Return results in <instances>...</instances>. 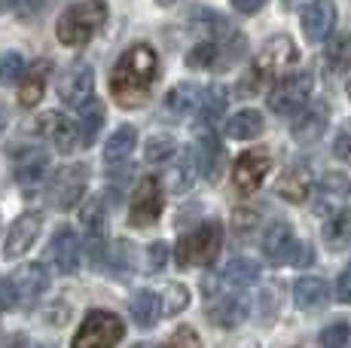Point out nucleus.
Segmentation results:
<instances>
[{
    "label": "nucleus",
    "mask_w": 351,
    "mask_h": 348,
    "mask_svg": "<svg viewBox=\"0 0 351 348\" xmlns=\"http://www.w3.org/2000/svg\"><path fill=\"white\" fill-rule=\"evenodd\" d=\"M156 79H159V55L153 52V46H147V43L128 46L123 55L117 58L113 73H110L113 101L119 107H125V110L147 104Z\"/></svg>",
    "instance_id": "1"
},
{
    "label": "nucleus",
    "mask_w": 351,
    "mask_h": 348,
    "mask_svg": "<svg viewBox=\"0 0 351 348\" xmlns=\"http://www.w3.org/2000/svg\"><path fill=\"white\" fill-rule=\"evenodd\" d=\"M300 62V49H296V43L285 34L272 37L266 46H263V52L256 55V62L251 64V71L245 73V77L239 79V95H256V92L263 89V83L266 79H275V77H290V68Z\"/></svg>",
    "instance_id": "2"
},
{
    "label": "nucleus",
    "mask_w": 351,
    "mask_h": 348,
    "mask_svg": "<svg viewBox=\"0 0 351 348\" xmlns=\"http://www.w3.org/2000/svg\"><path fill=\"white\" fill-rule=\"evenodd\" d=\"M104 22H107L104 0H83V3H73L62 12V18L56 25V37H58V43L77 49V46L89 43L104 28Z\"/></svg>",
    "instance_id": "3"
},
{
    "label": "nucleus",
    "mask_w": 351,
    "mask_h": 348,
    "mask_svg": "<svg viewBox=\"0 0 351 348\" xmlns=\"http://www.w3.org/2000/svg\"><path fill=\"white\" fill-rule=\"evenodd\" d=\"M220 247H223V226L217 220H208L199 229L186 232L174 247V260L180 269H193V266H211L217 260Z\"/></svg>",
    "instance_id": "4"
},
{
    "label": "nucleus",
    "mask_w": 351,
    "mask_h": 348,
    "mask_svg": "<svg viewBox=\"0 0 351 348\" xmlns=\"http://www.w3.org/2000/svg\"><path fill=\"white\" fill-rule=\"evenodd\" d=\"M125 336V324L119 314L107 309H92L73 333L71 348H117Z\"/></svg>",
    "instance_id": "5"
},
{
    "label": "nucleus",
    "mask_w": 351,
    "mask_h": 348,
    "mask_svg": "<svg viewBox=\"0 0 351 348\" xmlns=\"http://www.w3.org/2000/svg\"><path fill=\"white\" fill-rule=\"evenodd\" d=\"M312 92H315V77L308 71H300V73L285 77L281 83H275L266 104H269V110L278 113V116H296V113L308 104Z\"/></svg>",
    "instance_id": "6"
},
{
    "label": "nucleus",
    "mask_w": 351,
    "mask_h": 348,
    "mask_svg": "<svg viewBox=\"0 0 351 348\" xmlns=\"http://www.w3.org/2000/svg\"><path fill=\"white\" fill-rule=\"evenodd\" d=\"M86 184H89V169L86 165H64V169H58L49 184L52 208L71 211L86 196Z\"/></svg>",
    "instance_id": "7"
},
{
    "label": "nucleus",
    "mask_w": 351,
    "mask_h": 348,
    "mask_svg": "<svg viewBox=\"0 0 351 348\" xmlns=\"http://www.w3.org/2000/svg\"><path fill=\"white\" fill-rule=\"evenodd\" d=\"M162 205H165V192H162L159 177H141L138 190L132 196V211H128V223L144 229V226H153L162 214Z\"/></svg>",
    "instance_id": "8"
},
{
    "label": "nucleus",
    "mask_w": 351,
    "mask_h": 348,
    "mask_svg": "<svg viewBox=\"0 0 351 348\" xmlns=\"http://www.w3.org/2000/svg\"><path fill=\"white\" fill-rule=\"evenodd\" d=\"M269 165H272V159H269L266 150L241 153V156L232 162V186L239 192H245V196H251V192L260 190L263 180H266Z\"/></svg>",
    "instance_id": "9"
},
{
    "label": "nucleus",
    "mask_w": 351,
    "mask_h": 348,
    "mask_svg": "<svg viewBox=\"0 0 351 348\" xmlns=\"http://www.w3.org/2000/svg\"><path fill=\"white\" fill-rule=\"evenodd\" d=\"M40 229H43V217L40 214H22V217L12 220L10 232H6V242H3V257L6 260H19L25 257V253L34 247V242H37Z\"/></svg>",
    "instance_id": "10"
},
{
    "label": "nucleus",
    "mask_w": 351,
    "mask_h": 348,
    "mask_svg": "<svg viewBox=\"0 0 351 348\" xmlns=\"http://www.w3.org/2000/svg\"><path fill=\"white\" fill-rule=\"evenodd\" d=\"M46 260L56 266L62 275H73L80 269V238L71 226H58L46 247Z\"/></svg>",
    "instance_id": "11"
},
{
    "label": "nucleus",
    "mask_w": 351,
    "mask_h": 348,
    "mask_svg": "<svg viewBox=\"0 0 351 348\" xmlns=\"http://www.w3.org/2000/svg\"><path fill=\"white\" fill-rule=\"evenodd\" d=\"M92 89H95V73H92L89 64H73V68L64 71V77L58 79V98L71 107L89 104Z\"/></svg>",
    "instance_id": "12"
},
{
    "label": "nucleus",
    "mask_w": 351,
    "mask_h": 348,
    "mask_svg": "<svg viewBox=\"0 0 351 348\" xmlns=\"http://www.w3.org/2000/svg\"><path fill=\"white\" fill-rule=\"evenodd\" d=\"M10 287L16 293V303L31 306L34 299H40L49 287V272L43 263H25L16 269V275L10 278Z\"/></svg>",
    "instance_id": "13"
},
{
    "label": "nucleus",
    "mask_w": 351,
    "mask_h": 348,
    "mask_svg": "<svg viewBox=\"0 0 351 348\" xmlns=\"http://www.w3.org/2000/svg\"><path fill=\"white\" fill-rule=\"evenodd\" d=\"M37 132L49 138L58 153H73L80 147V125L67 116H58V113H43Z\"/></svg>",
    "instance_id": "14"
},
{
    "label": "nucleus",
    "mask_w": 351,
    "mask_h": 348,
    "mask_svg": "<svg viewBox=\"0 0 351 348\" xmlns=\"http://www.w3.org/2000/svg\"><path fill=\"white\" fill-rule=\"evenodd\" d=\"M300 22H302V34L312 43H321V40L330 37V31L336 25V6L330 0H312V3H306Z\"/></svg>",
    "instance_id": "15"
},
{
    "label": "nucleus",
    "mask_w": 351,
    "mask_h": 348,
    "mask_svg": "<svg viewBox=\"0 0 351 348\" xmlns=\"http://www.w3.org/2000/svg\"><path fill=\"white\" fill-rule=\"evenodd\" d=\"M193 159H195V171H199L205 180H211V184L223 174L226 153H223V144H220L211 132H208V135H199L195 150H193Z\"/></svg>",
    "instance_id": "16"
},
{
    "label": "nucleus",
    "mask_w": 351,
    "mask_h": 348,
    "mask_svg": "<svg viewBox=\"0 0 351 348\" xmlns=\"http://www.w3.org/2000/svg\"><path fill=\"white\" fill-rule=\"evenodd\" d=\"M263 257L269 260L272 266H281L287 263V260H293V251H296V236L293 229H290L287 223H272L266 229V236H263Z\"/></svg>",
    "instance_id": "17"
},
{
    "label": "nucleus",
    "mask_w": 351,
    "mask_h": 348,
    "mask_svg": "<svg viewBox=\"0 0 351 348\" xmlns=\"http://www.w3.org/2000/svg\"><path fill=\"white\" fill-rule=\"evenodd\" d=\"M327 107L324 104H306L290 123V135H293L300 144H312L318 140L324 132H327Z\"/></svg>",
    "instance_id": "18"
},
{
    "label": "nucleus",
    "mask_w": 351,
    "mask_h": 348,
    "mask_svg": "<svg viewBox=\"0 0 351 348\" xmlns=\"http://www.w3.org/2000/svg\"><path fill=\"white\" fill-rule=\"evenodd\" d=\"M80 220H83L86 247H89L92 260H101L104 257V202L101 199H89Z\"/></svg>",
    "instance_id": "19"
},
{
    "label": "nucleus",
    "mask_w": 351,
    "mask_h": 348,
    "mask_svg": "<svg viewBox=\"0 0 351 348\" xmlns=\"http://www.w3.org/2000/svg\"><path fill=\"white\" fill-rule=\"evenodd\" d=\"M247 312H251V303L245 293H226V297H217V303H211L208 318L217 327H239L247 318Z\"/></svg>",
    "instance_id": "20"
},
{
    "label": "nucleus",
    "mask_w": 351,
    "mask_h": 348,
    "mask_svg": "<svg viewBox=\"0 0 351 348\" xmlns=\"http://www.w3.org/2000/svg\"><path fill=\"white\" fill-rule=\"evenodd\" d=\"M293 303L300 306L302 312H318L330 303V284L324 278L306 275L293 284Z\"/></svg>",
    "instance_id": "21"
},
{
    "label": "nucleus",
    "mask_w": 351,
    "mask_h": 348,
    "mask_svg": "<svg viewBox=\"0 0 351 348\" xmlns=\"http://www.w3.org/2000/svg\"><path fill=\"white\" fill-rule=\"evenodd\" d=\"M46 169H49V156L40 147H28L25 153L16 156V180L22 186H37L43 180Z\"/></svg>",
    "instance_id": "22"
},
{
    "label": "nucleus",
    "mask_w": 351,
    "mask_h": 348,
    "mask_svg": "<svg viewBox=\"0 0 351 348\" xmlns=\"http://www.w3.org/2000/svg\"><path fill=\"white\" fill-rule=\"evenodd\" d=\"M202 101V89L193 83H178L171 92L165 95V101H162V107H165V113L171 119H184L190 116V113L199 107Z\"/></svg>",
    "instance_id": "23"
},
{
    "label": "nucleus",
    "mask_w": 351,
    "mask_h": 348,
    "mask_svg": "<svg viewBox=\"0 0 351 348\" xmlns=\"http://www.w3.org/2000/svg\"><path fill=\"white\" fill-rule=\"evenodd\" d=\"M312 192V171L306 165H290L278 180V196L287 202H306Z\"/></svg>",
    "instance_id": "24"
},
{
    "label": "nucleus",
    "mask_w": 351,
    "mask_h": 348,
    "mask_svg": "<svg viewBox=\"0 0 351 348\" xmlns=\"http://www.w3.org/2000/svg\"><path fill=\"white\" fill-rule=\"evenodd\" d=\"M346 177L339 174H327L318 186H315V211L318 214H336L339 211V202L346 196Z\"/></svg>",
    "instance_id": "25"
},
{
    "label": "nucleus",
    "mask_w": 351,
    "mask_h": 348,
    "mask_svg": "<svg viewBox=\"0 0 351 348\" xmlns=\"http://www.w3.org/2000/svg\"><path fill=\"white\" fill-rule=\"evenodd\" d=\"M128 309H132L134 324L144 327V330H150L162 314V299H159V293H153V290H138L132 297V306H128Z\"/></svg>",
    "instance_id": "26"
},
{
    "label": "nucleus",
    "mask_w": 351,
    "mask_h": 348,
    "mask_svg": "<svg viewBox=\"0 0 351 348\" xmlns=\"http://www.w3.org/2000/svg\"><path fill=\"white\" fill-rule=\"evenodd\" d=\"M134 140H138V132L134 125H119L110 135V140L104 144V162L107 165H123L134 150Z\"/></svg>",
    "instance_id": "27"
},
{
    "label": "nucleus",
    "mask_w": 351,
    "mask_h": 348,
    "mask_svg": "<svg viewBox=\"0 0 351 348\" xmlns=\"http://www.w3.org/2000/svg\"><path fill=\"white\" fill-rule=\"evenodd\" d=\"M260 278V266L247 257H235L226 263V269L217 275L220 284H229V287H247Z\"/></svg>",
    "instance_id": "28"
},
{
    "label": "nucleus",
    "mask_w": 351,
    "mask_h": 348,
    "mask_svg": "<svg viewBox=\"0 0 351 348\" xmlns=\"http://www.w3.org/2000/svg\"><path fill=\"white\" fill-rule=\"evenodd\" d=\"M46 92V64H34L19 83V104L22 107H37Z\"/></svg>",
    "instance_id": "29"
},
{
    "label": "nucleus",
    "mask_w": 351,
    "mask_h": 348,
    "mask_svg": "<svg viewBox=\"0 0 351 348\" xmlns=\"http://www.w3.org/2000/svg\"><path fill=\"white\" fill-rule=\"evenodd\" d=\"M263 132V113L260 110H239L235 116H229L226 135L232 140H251Z\"/></svg>",
    "instance_id": "30"
},
{
    "label": "nucleus",
    "mask_w": 351,
    "mask_h": 348,
    "mask_svg": "<svg viewBox=\"0 0 351 348\" xmlns=\"http://www.w3.org/2000/svg\"><path fill=\"white\" fill-rule=\"evenodd\" d=\"M80 147H92V140L98 138L101 125H104V104L92 98L86 107H80Z\"/></svg>",
    "instance_id": "31"
},
{
    "label": "nucleus",
    "mask_w": 351,
    "mask_h": 348,
    "mask_svg": "<svg viewBox=\"0 0 351 348\" xmlns=\"http://www.w3.org/2000/svg\"><path fill=\"white\" fill-rule=\"evenodd\" d=\"M223 58H229L223 52V43L220 40H202V43L193 46V52L186 55V64L195 71H208V68H217Z\"/></svg>",
    "instance_id": "32"
},
{
    "label": "nucleus",
    "mask_w": 351,
    "mask_h": 348,
    "mask_svg": "<svg viewBox=\"0 0 351 348\" xmlns=\"http://www.w3.org/2000/svg\"><path fill=\"white\" fill-rule=\"evenodd\" d=\"M324 242L327 247L339 251V247L351 245V208H339L324 226Z\"/></svg>",
    "instance_id": "33"
},
{
    "label": "nucleus",
    "mask_w": 351,
    "mask_h": 348,
    "mask_svg": "<svg viewBox=\"0 0 351 348\" xmlns=\"http://www.w3.org/2000/svg\"><path fill=\"white\" fill-rule=\"evenodd\" d=\"M193 180H195V159H193V153H186L184 159H178V162L168 169V190L171 192H186L193 186Z\"/></svg>",
    "instance_id": "34"
},
{
    "label": "nucleus",
    "mask_w": 351,
    "mask_h": 348,
    "mask_svg": "<svg viewBox=\"0 0 351 348\" xmlns=\"http://www.w3.org/2000/svg\"><path fill=\"white\" fill-rule=\"evenodd\" d=\"M226 110V89L223 86H211L208 92H202V101H199V113H202V123H217Z\"/></svg>",
    "instance_id": "35"
},
{
    "label": "nucleus",
    "mask_w": 351,
    "mask_h": 348,
    "mask_svg": "<svg viewBox=\"0 0 351 348\" xmlns=\"http://www.w3.org/2000/svg\"><path fill=\"white\" fill-rule=\"evenodd\" d=\"M174 153H178V140H174L171 135H153L150 140H147V147H144L147 162H153V165L168 162Z\"/></svg>",
    "instance_id": "36"
},
{
    "label": "nucleus",
    "mask_w": 351,
    "mask_h": 348,
    "mask_svg": "<svg viewBox=\"0 0 351 348\" xmlns=\"http://www.w3.org/2000/svg\"><path fill=\"white\" fill-rule=\"evenodd\" d=\"M162 314H180L190 306V290H186L184 284H178V281H171V284L162 290Z\"/></svg>",
    "instance_id": "37"
},
{
    "label": "nucleus",
    "mask_w": 351,
    "mask_h": 348,
    "mask_svg": "<svg viewBox=\"0 0 351 348\" xmlns=\"http://www.w3.org/2000/svg\"><path fill=\"white\" fill-rule=\"evenodd\" d=\"M327 62L336 71H348L351 68V34H339L327 43Z\"/></svg>",
    "instance_id": "38"
},
{
    "label": "nucleus",
    "mask_w": 351,
    "mask_h": 348,
    "mask_svg": "<svg viewBox=\"0 0 351 348\" xmlns=\"http://www.w3.org/2000/svg\"><path fill=\"white\" fill-rule=\"evenodd\" d=\"M25 73H28V68H25V58L19 55V52H6V55L0 58V83L3 86L19 83Z\"/></svg>",
    "instance_id": "39"
},
{
    "label": "nucleus",
    "mask_w": 351,
    "mask_h": 348,
    "mask_svg": "<svg viewBox=\"0 0 351 348\" xmlns=\"http://www.w3.org/2000/svg\"><path fill=\"white\" fill-rule=\"evenodd\" d=\"M348 336H351V327L346 324V321H336V324L324 327L321 336H318V343H321V348H346L348 345Z\"/></svg>",
    "instance_id": "40"
},
{
    "label": "nucleus",
    "mask_w": 351,
    "mask_h": 348,
    "mask_svg": "<svg viewBox=\"0 0 351 348\" xmlns=\"http://www.w3.org/2000/svg\"><path fill=\"white\" fill-rule=\"evenodd\" d=\"M159 348H202V339L193 327H178Z\"/></svg>",
    "instance_id": "41"
},
{
    "label": "nucleus",
    "mask_w": 351,
    "mask_h": 348,
    "mask_svg": "<svg viewBox=\"0 0 351 348\" xmlns=\"http://www.w3.org/2000/svg\"><path fill=\"white\" fill-rule=\"evenodd\" d=\"M168 263V245L165 242H153L147 247V269L150 272H162Z\"/></svg>",
    "instance_id": "42"
},
{
    "label": "nucleus",
    "mask_w": 351,
    "mask_h": 348,
    "mask_svg": "<svg viewBox=\"0 0 351 348\" xmlns=\"http://www.w3.org/2000/svg\"><path fill=\"white\" fill-rule=\"evenodd\" d=\"M336 297L351 306V266L339 275V281H336Z\"/></svg>",
    "instance_id": "43"
},
{
    "label": "nucleus",
    "mask_w": 351,
    "mask_h": 348,
    "mask_svg": "<svg viewBox=\"0 0 351 348\" xmlns=\"http://www.w3.org/2000/svg\"><path fill=\"white\" fill-rule=\"evenodd\" d=\"M333 153L342 159V162H351V132H346V135H339V140L333 144Z\"/></svg>",
    "instance_id": "44"
},
{
    "label": "nucleus",
    "mask_w": 351,
    "mask_h": 348,
    "mask_svg": "<svg viewBox=\"0 0 351 348\" xmlns=\"http://www.w3.org/2000/svg\"><path fill=\"white\" fill-rule=\"evenodd\" d=\"M232 6L241 12V16H251V12L263 10L266 6V0H232Z\"/></svg>",
    "instance_id": "45"
},
{
    "label": "nucleus",
    "mask_w": 351,
    "mask_h": 348,
    "mask_svg": "<svg viewBox=\"0 0 351 348\" xmlns=\"http://www.w3.org/2000/svg\"><path fill=\"white\" fill-rule=\"evenodd\" d=\"M256 223V214L254 211H235V226H254Z\"/></svg>",
    "instance_id": "46"
},
{
    "label": "nucleus",
    "mask_w": 351,
    "mask_h": 348,
    "mask_svg": "<svg viewBox=\"0 0 351 348\" xmlns=\"http://www.w3.org/2000/svg\"><path fill=\"white\" fill-rule=\"evenodd\" d=\"M46 3H49V0H28V6H25V16H31L34 10H46Z\"/></svg>",
    "instance_id": "47"
},
{
    "label": "nucleus",
    "mask_w": 351,
    "mask_h": 348,
    "mask_svg": "<svg viewBox=\"0 0 351 348\" xmlns=\"http://www.w3.org/2000/svg\"><path fill=\"white\" fill-rule=\"evenodd\" d=\"M6 123H10V110H6V104L0 101V132L6 129Z\"/></svg>",
    "instance_id": "48"
},
{
    "label": "nucleus",
    "mask_w": 351,
    "mask_h": 348,
    "mask_svg": "<svg viewBox=\"0 0 351 348\" xmlns=\"http://www.w3.org/2000/svg\"><path fill=\"white\" fill-rule=\"evenodd\" d=\"M19 0H0V12H6V10H12Z\"/></svg>",
    "instance_id": "49"
},
{
    "label": "nucleus",
    "mask_w": 351,
    "mask_h": 348,
    "mask_svg": "<svg viewBox=\"0 0 351 348\" xmlns=\"http://www.w3.org/2000/svg\"><path fill=\"white\" fill-rule=\"evenodd\" d=\"M6 348H25V339H22V336H16V339H12V343L6 345Z\"/></svg>",
    "instance_id": "50"
},
{
    "label": "nucleus",
    "mask_w": 351,
    "mask_h": 348,
    "mask_svg": "<svg viewBox=\"0 0 351 348\" xmlns=\"http://www.w3.org/2000/svg\"><path fill=\"white\" fill-rule=\"evenodd\" d=\"M34 348H56V345H52V343H37Z\"/></svg>",
    "instance_id": "51"
},
{
    "label": "nucleus",
    "mask_w": 351,
    "mask_h": 348,
    "mask_svg": "<svg viewBox=\"0 0 351 348\" xmlns=\"http://www.w3.org/2000/svg\"><path fill=\"white\" fill-rule=\"evenodd\" d=\"M348 98H351V83H348Z\"/></svg>",
    "instance_id": "52"
}]
</instances>
